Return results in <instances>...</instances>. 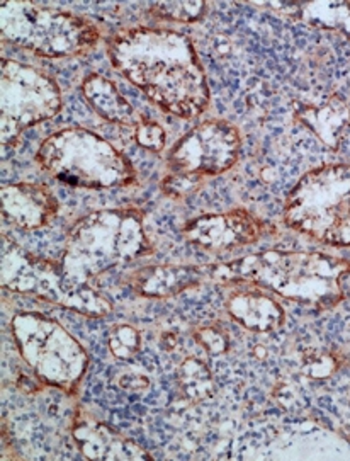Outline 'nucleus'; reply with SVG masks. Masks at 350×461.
Returning a JSON list of instances; mask_svg holds the SVG:
<instances>
[{
  "label": "nucleus",
  "mask_w": 350,
  "mask_h": 461,
  "mask_svg": "<svg viewBox=\"0 0 350 461\" xmlns=\"http://www.w3.org/2000/svg\"><path fill=\"white\" fill-rule=\"evenodd\" d=\"M116 70L157 106L193 120L210 104V87L193 41L183 32L133 28L107 43Z\"/></svg>",
  "instance_id": "obj_1"
},
{
  "label": "nucleus",
  "mask_w": 350,
  "mask_h": 461,
  "mask_svg": "<svg viewBox=\"0 0 350 461\" xmlns=\"http://www.w3.org/2000/svg\"><path fill=\"white\" fill-rule=\"evenodd\" d=\"M349 273L350 262L320 252L265 250L210 266V279L254 283L286 300L321 308L342 300V281Z\"/></svg>",
  "instance_id": "obj_2"
},
{
  "label": "nucleus",
  "mask_w": 350,
  "mask_h": 461,
  "mask_svg": "<svg viewBox=\"0 0 350 461\" xmlns=\"http://www.w3.org/2000/svg\"><path fill=\"white\" fill-rule=\"evenodd\" d=\"M150 252L152 244L138 210H101L80 218L70 229L61 266L70 283L89 285L109 269L131 264Z\"/></svg>",
  "instance_id": "obj_3"
},
{
  "label": "nucleus",
  "mask_w": 350,
  "mask_h": 461,
  "mask_svg": "<svg viewBox=\"0 0 350 461\" xmlns=\"http://www.w3.org/2000/svg\"><path fill=\"white\" fill-rule=\"evenodd\" d=\"M38 164L68 185L111 189L137 183L131 162L107 140L85 128H65L41 143Z\"/></svg>",
  "instance_id": "obj_4"
},
{
  "label": "nucleus",
  "mask_w": 350,
  "mask_h": 461,
  "mask_svg": "<svg viewBox=\"0 0 350 461\" xmlns=\"http://www.w3.org/2000/svg\"><path fill=\"white\" fill-rule=\"evenodd\" d=\"M284 221L328 246H350V166L330 164L306 172L291 189Z\"/></svg>",
  "instance_id": "obj_5"
},
{
  "label": "nucleus",
  "mask_w": 350,
  "mask_h": 461,
  "mask_svg": "<svg viewBox=\"0 0 350 461\" xmlns=\"http://www.w3.org/2000/svg\"><path fill=\"white\" fill-rule=\"evenodd\" d=\"M2 40L48 59L78 57L97 45L99 32L91 21L32 2H4Z\"/></svg>",
  "instance_id": "obj_6"
},
{
  "label": "nucleus",
  "mask_w": 350,
  "mask_h": 461,
  "mask_svg": "<svg viewBox=\"0 0 350 461\" xmlns=\"http://www.w3.org/2000/svg\"><path fill=\"white\" fill-rule=\"evenodd\" d=\"M0 279L9 292L30 294L63 308L91 317H104L112 305L89 285H74L63 273V266L34 256L13 239L2 235Z\"/></svg>",
  "instance_id": "obj_7"
},
{
  "label": "nucleus",
  "mask_w": 350,
  "mask_h": 461,
  "mask_svg": "<svg viewBox=\"0 0 350 461\" xmlns=\"http://www.w3.org/2000/svg\"><path fill=\"white\" fill-rule=\"evenodd\" d=\"M11 332L24 363L49 386L74 392L89 366V354L60 323L36 312H17Z\"/></svg>",
  "instance_id": "obj_8"
},
{
  "label": "nucleus",
  "mask_w": 350,
  "mask_h": 461,
  "mask_svg": "<svg viewBox=\"0 0 350 461\" xmlns=\"http://www.w3.org/2000/svg\"><path fill=\"white\" fill-rule=\"evenodd\" d=\"M60 109L61 93L53 78L30 65L2 60L0 140L4 154L26 128L57 116Z\"/></svg>",
  "instance_id": "obj_9"
},
{
  "label": "nucleus",
  "mask_w": 350,
  "mask_h": 461,
  "mask_svg": "<svg viewBox=\"0 0 350 461\" xmlns=\"http://www.w3.org/2000/svg\"><path fill=\"white\" fill-rule=\"evenodd\" d=\"M242 147L233 124L208 120L196 124L168 152L170 172L187 176H218L231 169Z\"/></svg>",
  "instance_id": "obj_10"
},
{
  "label": "nucleus",
  "mask_w": 350,
  "mask_h": 461,
  "mask_svg": "<svg viewBox=\"0 0 350 461\" xmlns=\"http://www.w3.org/2000/svg\"><path fill=\"white\" fill-rule=\"evenodd\" d=\"M260 235V221L245 210L199 216L184 227L187 242L211 252L250 246L259 240Z\"/></svg>",
  "instance_id": "obj_11"
},
{
  "label": "nucleus",
  "mask_w": 350,
  "mask_h": 461,
  "mask_svg": "<svg viewBox=\"0 0 350 461\" xmlns=\"http://www.w3.org/2000/svg\"><path fill=\"white\" fill-rule=\"evenodd\" d=\"M2 216L21 230H36L48 225L58 212V201L43 185L19 183L4 185Z\"/></svg>",
  "instance_id": "obj_12"
},
{
  "label": "nucleus",
  "mask_w": 350,
  "mask_h": 461,
  "mask_svg": "<svg viewBox=\"0 0 350 461\" xmlns=\"http://www.w3.org/2000/svg\"><path fill=\"white\" fill-rule=\"evenodd\" d=\"M74 438L82 455L89 460H152V456L141 446L89 415L76 417L74 422Z\"/></svg>",
  "instance_id": "obj_13"
},
{
  "label": "nucleus",
  "mask_w": 350,
  "mask_h": 461,
  "mask_svg": "<svg viewBox=\"0 0 350 461\" xmlns=\"http://www.w3.org/2000/svg\"><path fill=\"white\" fill-rule=\"evenodd\" d=\"M210 277V266H147L130 277V285L141 296L170 298L196 288Z\"/></svg>",
  "instance_id": "obj_14"
},
{
  "label": "nucleus",
  "mask_w": 350,
  "mask_h": 461,
  "mask_svg": "<svg viewBox=\"0 0 350 461\" xmlns=\"http://www.w3.org/2000/svg\"><path fill=\"white\" fill-rule=\"evenodd\" d=\"M227 310L235 322L260 334L279 329L286 319L284 308L259 292L233 293L227 300Z\"/></svg>",
  "instance_id": "obj_15"
},
{
  "label": "nucleus",
  "mask_w": 350,
  "mask_h": 461,
  "mask_svg": "<svg viewBox=\"0 0 350 461\" xmlns=\"http://www.w3.org/2000/svg\"><path fill=\"white\" fill-rule=\"evenodd\" d=\"M82 94L91 108L111 123L137 126L141 120L135 108L122 97L109 78L92 74L82 82Z\"/></svg>",
  "instance_id": "obj_16"
},
{
  "label": "nucleus",
  "mask_w": 350,
  "mask_h": 461,
  "mask_svg": "<svg viewBox=\"0 0 350 461\" xmlns=\"http://www.w3.org/2000/svg\"><path fill=\"white\" fill-rule=\"evenodd\" d=\"M298 118L328 147L340 143L350 124V106L338 95H332L320 106H306L298 111Z\"/></svg>",
  "instance_id": "obj_17"
},
{
  "label": "nucleus",
  "mask_w": 350,
  "mask_h": 461,
  "mask_svg": "<svg viewBox=\"0 0 350 461\" xmlns=\"http://www.w3.org/2000/svg\"><path fill=\"white\" fill-rule=\"evenodd\" d=\"M177 384L184 397L194 403L210 400L214 395L211 371L198 357L184 361L177 371Z\"/></svg>",
  "instance_id": "obj_18"
},
{
  "label": "nucleus",
  "mask_w": 350,
  "mask_h": 461,
  "mask_svg": "<svg viewBox=\"0 0 350 461\" xmlns=\"http://www.w3.org/2000/svg\"><path fill=\"white\" fill-rule=\"evenodd\" d=\"M301 17L308 24L334 30L350 38L349 2H311L301 5Z\"/></svg>",
  "instance_id": "obj_19"
},
{
  "label": "nucleus",
  "mask_w": 350,
  "mask_h": 461,
  "mask_svg": "<svg viewBox=\"0 0 350 461\" xmlns=\"http://www.w3.org/2000/svg\"><path fill=\"white\" fill-rule=\"evenodd\" d=\"M206 4L199 0L185 2H155L150 5L153 16L177 23H194L204 16Z\"/></svg>",
  "instance_id": "obj_20"
},
{
  "label": "nucleus",
  "mask_w": 350,
  "mask_h": 461,
  "mask_svg": "<svg viewBox=\"0 0 350 461\" xmlns=\"http://www.w3.org/2000/svg\"><path fill=\"white\" fill-rule=\"evenodd\" d=\"M141 346V338L135 327L120 323L112 325L107 332V348L118 359H131L137 356Z\"/></svg>",
  "instance_id": "obj_21"
},
{
  "label": "nucleus",
  "mask_w": 350,
  "mask_h": 461,
  "mask_svg": "<svg viewBox=\"0 0 350 461\" xmlns=\"http://www.w3.org/2000/svg\"><path fill=\"white\" fill-rule=\"evenodd\" d=\"M135 139L138 143L150 150V152H162L166 147V131L158 123H155L152 120H147L141 116V120L135 126Z\"/></svg>",
  "instance_id": "obj_22"
},
{
  "label": "nucleus",
  "mask_w": 350,
  "mask_h": 461,
  "mask_svg": "<svg viewBox=\"0 0 350 461\" xmlns=\"http://www.w3.org/2000/svg\"><path fill=\"white\" fill-rule=\"evenodd\" d=\"M194 336H196L199 344L213 356L229 351V338L220 327H214V325L198 327Z\"/></svg>",
  "instance_id": "obj_23"
},
{
  "label": "nucleus",
  "mask_w": 350,
  "mask_h": 461,
  "mask_svg": "<svg viewBox=\"0 0 350 461\" xmlns=\"http://www.w3.org/2000/svg\"><path fill=\"white\" fill-rule=\"evenodd\" d=\"M201 179L198 176H187V174H175L170 172L166 181L162 183V187L166 191V194L172 198H184L191 193H194L201 185Z\"/></svg>",
  "instance_id": "obj_24"
},
{
  "label": "nucleus",
  "mask_w": 350,
  "mask_h": 461,
  "mask_svg": "<svg viewBox=\"0 0 350 461\" xmlns=\"http://www.w3.org/2000/svg\"><path fill=\"white\" fill-rule=\"evenodd\" d=\"M337 369L336 357L328 353H317L306 359L305 371L311 378H327Z\"/></svg>",
  "instance_id": "obj_25"
},
{
  "label": "nucleus",
  "mask_w": 350,
  "mask_h": 461,
  "mask_svg": "<svg viewBox=\"0 0 350 461\" xmlns=\"http://www.w3.org/2000/svg\"><path fill=\"white\" fill-rule=\"evenodd\" d=\"M120 380H121L120 382L121 388L128 390V392H135V393H143L150 386V380L147 376H143V375H138V373L121 375Z\"/></svg>",
  "instance_id": "obj_26"
}]
</instances>
